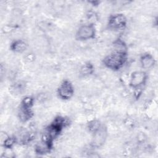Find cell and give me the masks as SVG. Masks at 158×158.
<instances>
[{
  "instance_id": "obj_1",
  "label": "cell",
  "mask_w": 158,
  "mask_h": 158,
  "mask_svg": "<svg viewBox=\"0 0 158 158\" xmlns=\"http://www.w3.org/2000/svg\"><path fill=\"white\" fill-rule=\"evenodd\" d=\"M126 60L125 52L116 51L109 54L104 59V64L109 69L117 70L120 69Z\"/></svg>"
},
{
  "instance_id": "obj_2",
  "label": "cell",
  "mask_w": 158,
  "mask_h": 158,
  "mask_svg": "<svg viewBox=\"0 0 158 158\" xmlns=\"http://www.w3.org/2000/svg\"><path fill=\"white\" fill-rule=\"evenodd\" d=\"M95 30L92 25L81 26L77 33V38L80 40H86L94 38Z\"/></svg>"
},
{
  "instance_id": "obj_3",
  "label": "cell",
  "mask_w": 158,
  "mask_h": 158,
  "mask_svg": "<svg viewBox=\"0 0 158 158\" xmlns=\"http://www.w3.org/2000/svg\"><path fill=\"white\" fill-rule=\"evenodd\" d=\"M59 96L64 99L70 98L73 94V88L72 84L68 81H64L59 86L58 89Z\"/></svg>"
},
{
  "instance_id": "obj_7",
  "label": "cell",
  "mask_w": 158,
  "mask_h": 158,
  "mask_svg": "<svg viewBox=\"0 0 158 158\" xmlns=\"http://www.w3.org/2000/svg\"><path fill=\"white\" fill-rule=\"evenodd\" d=\"M13 51L17 52H22L27 48V44L25 41L22 40H17L14 41L11 46Z\"/></svg>"
},
{
  "instance_id": "obj_4",
  "label": "cell",
  "mask_w": 158,
  "mask_h": 158,
  "mask_svg": "<svg viewBox=\"0 0 158 158\" xmlns=\"http://www.w3.org/2000/svg\"><path fill=\"white\" fill-rule=\"evenodd\" d=\"M126 24V18L122 14H117L110 17L109 22V26L113 29H121Z\"/></svg>"
},
{
  "instance_id": "obj_5",
  "label": "cell",
  "mask_w": 158,
  "mask_h": 158,
  "mask_svg": "<svg viewBox=\"0 0 158 158\" xmlns=\"http://www.w3.org/2000/svg\"><path fill=\"white\" fill-rule=\"evenodd\" d=\"M146 80V75L143 72H135L133 73L131 77L130 83L133 87H138L144 83Z\"/></svg>"
},
{
  "instance_id": "obj_6",
  "label": "cell",
  "mask_w": 158,
  "mask_h": 158,
  "mask_svg": "<svg viewBox=\"0 0 158 158\" xmlns=\"http://www.w3.org/2000/svg\"><path fill=\"white\" fill-rule=\"evenodd\" d=\"M94 133L93 137V145L95 146H100L106 139V132L101 127Z\"/></svg>"
},
{
  "instance_id": "obj_8",
  "label": "cell",
  "mask_w": 158,
  "mask_h": 158,
  "mask_svg": "<svg viewBox=\"0 0 158 158\" xmlns=\"http://www.w3.org/2000/svg\"><path fill=\"white\" fill-rule=\"evenodd\" d=\"M141 62L142 66L145 69H149L153 66L154 65V59L153 57L149 54L144 55L141 59Z\"/></svg>"
},
{
  "instance_id": "obj_9",
  "label": "cell",
  "mask_w": 158,
  "mask_h": 158,
  "mask_svg": "<svg viewBox=\"0 0 158 158\" xmlns=\"http://www.w3.org/2000/svg\"><path fill=\"white\" fill-rule=\"evenodd\" d=\"M93 70V67L89 64H86L81 68V72L83 74L87 75L91 73Z\"/></svg>"
}]
</instances>
